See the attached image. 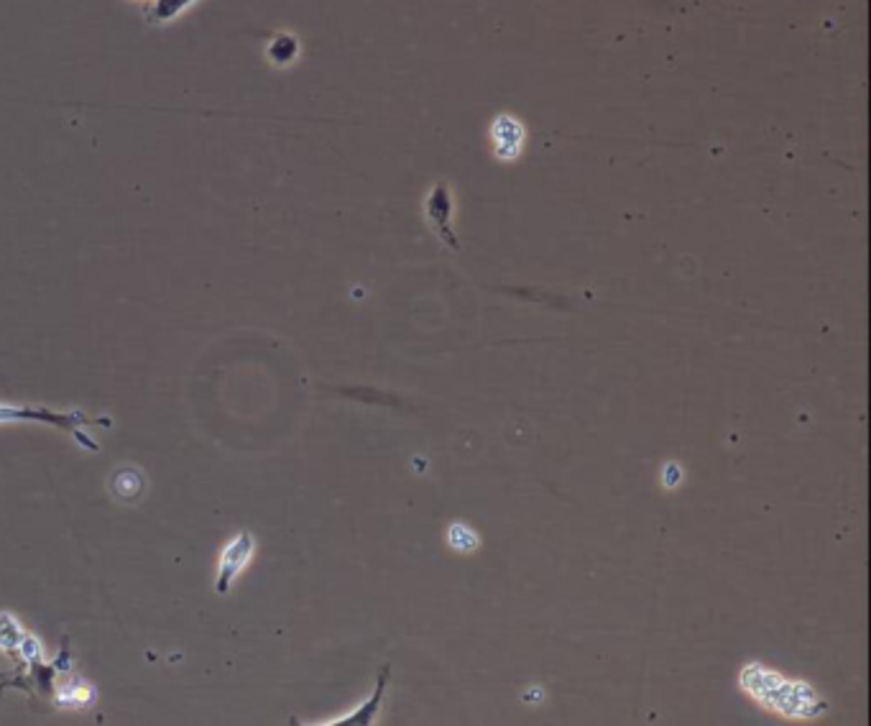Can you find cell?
Returning a JSON list of instances; mask_svg holds the SVG:
<instances>
[{"instance_id":"cell-1","label":"cell","mask_w":871,"mask_h":726,"mask_svg":"<svg viewBox=\"0 0 871 726\" xmlns=\"http://www.w3.org/2000/svg\"><path fill=\"white\" fill-rule=\"evenodd\" d=\"M11 422H44L49 427H57L69 433L82 448L95 450L100 448L95 440L87 435V427H110L113 420L110 417H90L82 410H52V407H39V404H8L0 402V425H11Z\"/></svg>"},{"instance_id":"cell-2","label":"cell","mask_w":871,"mask_h":726,"mask_svg":"<svg viewBox=\"0 0 871 726\" xmlns=\"http://www.w3.org/2000/svg\"><path fill=\"white\" fill-rule=\"evenodd\" d=\"M253 553H256V537L246 530L235 532L225 542L218 558V573H215V591L220 596L228 594L230 588L235 586V581L243 576V571L251 565Z\"/></svg>"},{"instance_id":"cell-3","label":"cell","mask_w":871,"mask_h":726,"mask_svg":"<svg viewBox=\"0 0 871 726\" xmlns=\"http://www.w3.org/2000/svg\"><path fill=\"white\" fill-rule=\"evenodd\" d=\"M425 215L430 228L437 233V238H440L447 248L458 251L460 243L453 228V197H450V187H447L445 182H437V185L432 187L430 197H427L425 202Z\"/></svg>"},{"instance_id":"cell-4","label":"cell","mask_w":871,"mask_h":726,"mask_svg":"<svg viewBox=\"0 0 871 726\" xmlns=\"http://www.w3.org/2000/svg\"><path fill=\"white\" fill-rule=\"evenodd\" d=\"M386 686H389V665L379 673V683L373 688V693L368 696V701H363L356 711L340 716L333 721H320L322 726H368L381 716V703H384Z\"/></svg>"},{"instance_id":"cell-5","label":"cell","mask_w":871,"mask_h":726,"mask_svg":"<svg viewBox=\"0 0 871 726\" xmlns=\"http://www.w3.org/2000/svg\"><path fill=\"white\" fill-rule=\"evenodd\" d=\"M299 54V41L297 36L292 34H276L274 39L269 41V49H266V57H269V62L274 64V67H287V64H292L294 59H297Z\"/></svg>"},{"instance_id":"cell-6","label":"cell","mask_w":871,"mask_h":726,"mask_svg":"<svg viewBox=\"0 0 871 726\" xmlns=\"http://www.w3.org/2000/svg\"><path fill=\"white\" fill-rule=\"evenodd\" d=\"M195 3L197 0H151L149 13H146V21H149L151 26L169 24V21H174L179 13L187 11V8L195 6Z\"/></svg>"},{"instance_id":"cell-7","label":"cell","mask_w":871,"mask_h":726,"mask_svg":"<svg viewBox=\"0 0 871 726\" xmlns=\"http://www.w3.org/2000/svg\"><path fill=\"white\" fill-rule=\"evenodd\" d=\"M447 545H450L455 553L470 555V553H476L478 545H481V540H478V535L470 530L468 525H460V522H455V525H450V530H447Z\"/></svg>"}]
</instances>
